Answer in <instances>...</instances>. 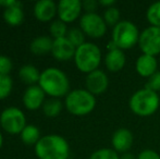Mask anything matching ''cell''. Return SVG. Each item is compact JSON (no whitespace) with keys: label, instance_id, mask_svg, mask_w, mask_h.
Returning <instances> with one entry per match:
<instances>
[{"label":"cell","instance_id":"obj_22","mask_svg":"<svg viewBox=\"0 0 160 159\" xmlns=\"http://www.w3.org/2000/svg\"><path fill=\"white\" fill-rule=\"evenodd\" d=\"M63 108V104L59 98H49L42 105V112L46 117L55 118L60 115Z\"/></svg>","mask_w":160,"mask_h":159},{"label":"cell","instance_id":"obj_16","mask_svg":"<svg viewBox=\"0 0 160 159\" xmlns=\"http://www.w3.org/2000/svg\"><path fill=\"white\" fill-rule=\"evenodd\" d=\"M135 69L138 75H141L142 77L149 79L152 74L158 71V60L154 56L143 53L137 58Z\"/></svg>","mask_w":160,"mask_h":159},{"label":"cell","instance_id":"obj_4","mask_svg":"<svg viewBox=\"0 0 160 159\" xmlns=\"http://www.w3.org/2000/svg\"><path fill=\"white\" fill-rule=\"evenodd\" d=\"M128 106L132 112L138 117H149L158 110L160 97L158 93H155L144 87L136 91L131 96Z\"/></svg>","mask_w":160,"mask_h":159},{"label":"cell","instance_id":"obj_15","mask_svg":"<svg viewBox=\"0 0 160 159\" xmlns=\"http://www.w3.org/2000/svg\"><path fill=\"white\" fill-rule=\"evenodd\" d=\"M58 13V6L52 0H39L34 6V15L40 22H49Z\"/></svg>","mask_w":160,"mask_h":159},{"label":"cell","instance_id":"obj_30","mask_svg":"<svg viewBox=\"0 0 160 159\" xmlns=\"http://www.w3.org/2000/svg\"><path fill=\"white\" fill-rule=\"evenodd\" d=\"M12 61L7 56H0V74H10L12 70Z\"/></svg>","mask_w":160,"mask_h":159},{"label":"cell","instance_id":"obj_35","mask_svg":"<svg viewBox=\"0 0 160 159\" xmlns=\"http://www.w3.org/2000/svg\"><path fill=\"white\" fill-rule=\"evenodd\" d=\"M133 157H134V156H132V155H130V154L125 153L124 155H123V157L121 158V159H134Z\"/></svg>","mask_w":160,"mask_h":159},{"label":"cell","instance_id":"obj_29","mask_svg":"<svg viewBox=\"0 0 160 159\" xmlns=\"http://www.w3.org/2000/svg\"><path fill=\"white\" fill-rule=\"evenodd\" d=\"M145 88L158 93L160 92V71H157L155 74H152L145 84Z\"/></svg>","mask_w":160,"mask_h":159},{"label":"cell","instance_id":"obj_24","mask_svg":"<svg viewBox=\"0 0 160 159\" xmlns=\"http://www.w3.org/2000/svg\"><path fill=\"white\" fill-rule=\"evenodd\" d=\"M146 19L152 26L160 27V1L154 2L148 7Z\"/></svg>","mask_w":160,"mask_h":159},{"label":"cell","instance_id":"obj_9","mask_svg":"<svg viewBox=\"0 0 160 159\" xmlns=\"http://www.w3.org/2000/svg\"><path fill=\"white\" fill-rule=\"evenodd\" d=\"M138 46L143 53L156 57L160 53V27L149 26L139 35Z\"/></svg>","mask_w":160,"mask_h":159},{"label":"cell","instance_id":"obj_20","mask_svg":"<svg viewBox=\"0 0 160 159\" xmlns=\"http://www.w3.org/2000/svg\"><path fill=\"white\" fill-rule=\"evenodd\" d=\"M39 70L36 68L33 64H25V66L21 67L19 70V77L21 81L25 84L31 85H36V83L39 82L40 77Z\"/></svg>","mask_w":160,"mask_h":159},{"label":"cell","instance_id":"obj_31","mask_svg":"<svg viewBox=\"0 0 160 159\" xmlns=\"http://www.w3.org/2000/svg\"><path fill=\"white\" fill-rule=\"evenodd\" d=\"M136 159H160V155L152 149H144L138 154Z\"/></svg>","mask_w":160,"mask_h":159},{"label":"cell","instance_id":"obj_2","mask_svg":"<svg viewBox=\"0 0 160 159\" xmlns=\"http://www.w3.org/2000/svg\"><path fill=\"white\" fill-rule=\"evenodd\" d=\"M35 154L38 159H69L70 145L63 136L47 134L35 145Z\"/></svg>","mask_w":160,"mask_h":159},{"label":"cell","instance_id":"obj_12","mask_svg":"<svg viewBox=\"0 0 160 159\" xmlns=\"http://www.w3.org/2000/svg\"><path fill=\"white\" fill-rule=\"evenodd\" d=\"M45 92L39 85H31L25 89L22 97L24 106L28 110H37L45 102Z\"/></svg>","mask_w":160,"mask_h":159},{"label":"cell","instance_id":"obj_32","mask_svg":"<svg viewBox=\"0 0 160 159\" xmlns=\"http://www.w3.org/2000/svg\"><path fill=\"white\" fill-rule=\"evenodd\" d=\"M98 1L96 0H85L82 2L83 9L86 10V13H91V12H95L97 6H98Z\"/></svg>","mask_w":160,"mask_h":159},{"label":"cell","instance_id":"obj_18","mask_svg":"<svg viewBox=\"0 0 160 159\" xmlns=\"http://www.w3.org/2000/svg\"><path fill=\"white\" fill-rule=\"evenodd\" d=\"M53 45V38L46 35L35 37L30 44L31 52L36 56H44L51 52Z\"/></svg>","mask_w":160,"mask_h":159},{"label":"cell","instance_id":"obj_28","mask_svg":"<svg viewBox=\"0 0 160 159\" xmlns=\"http://www.w3.org/2000/svg\"><path fill=\"white\" fill-rule=\"evenodd\" d=\"M89 159H121V157L113 148H100L94 152Z\"/></svg>","mask_w":160,"mask_h":159},{"label":"cell","instance_id":"obj_13","mask_svg":"<svg viewBox=\"0 0 160 159\" xmlns=\"http://www.w3.org/2000/svg\"><path fill=\"white\" fill-rule=\"evenodd\" d=\"M133 142H134L133 133L127 127H120L112 134L111 145L117 153H128L132 147Z\"/></svg>","mask_w":160,"mask_h":159},{"label":"cell","instance_id":"obj_33","mask_svg":"<svg viewBox=\"0 0 160 159\" xmlns=\"http://www.w3.org/2000/svg\"><path fill=\"white\" fill-rule=\"evenodd\" d=\"M18 2L19 1H17V0H0V6L3 7V8L6 9L11 6H14V4H17Z\"/></svg>","mask_w":160,"mask_h":159},{"label":"cell","instance_id":"obj_8","mask_svg":"<svg viewBox=\"0 0 160 159\" xmlns=\"http://www.w3.org/2000/svg\"><path fill=\"white\" fill-rule=\"evenodd\" d=\"M80 28L92 38H101L107 32V23L98 13H84L80 19Z\"/></svg>","mask_w":160,"mask_h":159},{"label":"cell","instance_id":"obj_36","mask_svg":"<svg viewBox=\"0 0 160 159\" xmlns=\"http://www.w3.org/2000/svg\"><path fill=\"white\" fill-rule=\"evenodd\" d=\"M2 144H3V136H2V133L0 132V149L2 147Z\"/></svg>","mask_w":160,"mask_h":159},{"label":"cell","instance_id":"obj_14","mask_svg":"<svg viewBox=\"0 0 160 159\" xmlns=\"http://www.w3.org/2000/svg\"><path fill=\"white\" fill-rule=\"evenodd\" d=\"M75 51L76 47L67 37L53 39L51 53L55 59L59 60V61H68V60H71L72 58L74 59Z\"/></svg>","mask_w":160,"mask_h":159},{"label":"cell","instance_id":"obj_19","mask_svg":"<svg viewBox=\"0 0 160 159\" xmlns=\"http://www.w3.org/2000/svg\"><path fill=\"white\" fill-rule=\"evenodd\" d=\"M3 20L11 26L21 25L24 21V11L22 9V2H18L3 10Z\"/></svg>","mask_w":160,"mask_h":159},{"label":"cell","instance_id":"obj_1","mask_svg":"<svg viewBox=\"0 0 160 159\" xmlns=\"http://www.w3.org/2000/svg\"><path fill=\"white\" fill-rule=\"evenodd\" d=\"M38 85L51 98L63 97L70 93L69 77L63 71L55 67L45 69L40 73Z\"/></svg>","mask_w":160,"mask_h":159},{"label":"cell","instance_id":"obj_26","mask_svg":"<svg viewBox=\"0 0 160 159\" xmlns=\"http://www.w3.org/2000/svg\"><path fill=\"white\" fill-rule=\"evenodd\" d=\"M67 38L74 45V46L78 48L80 47L81 45H83L85 42V34L81 28L78 27H72L68 31V34H67Z\"/></svg>","mask_w":160,"mask_h":159},{"label":"cell","instance_id":"obj_34","mask_svg":"<svg viewBox=\"0 0 160 159\" xmlns=\"http://www.w3.org/2000/svg\"><path fill=\"white\" fill-rule=\"evenodd\" d=\"M98 3L100 4V6L106 7V9H107V8H111V7H114V4H116V1H114V0H100V1H98Z\"/></svg>","mask_w":160,"mask_h":159},{"label":"cell","instance_id":"obj_6","mask_svg":"<svg viewBox=\"0 0 160 159\" xmlns=\"http://www.w3.org/2000/svg\"><path fill=\"white\" fill-rule=\"evenodd\" d=\"M139 33L137 26L131 21H120L113 28L111 34V42L121 50L131 49L138 44Z\"/></svg>","mask_w":160,"mask_h":159},{"label":"cell","instance_id":"obj_25","mask_svg":"<svg viewBox=\"0 0 160 159\" xmlns=\"http://www.w3.org/2000/svg\"><path fill=\"white\" fill-rule=\"evenodd\" d=\"M13 88V81L10 74H0V100L9 97Z\"/></svg>","mask_w":160,"mask_h":159},{"label":"cell","instance_id":"obj_23","mask_svg":"<svg viewBox=\"0 0 160 159\" xmlns=\"http://www.w3.org/2000/svg\"><path fill=\"white\" fill-rule=\"evenodd\" d=\"M68 31L69 30H68L67 23H64V22L61 21L60 19L52 21L50 26H49V32H50V35L53 39L67 37Z\"/></svg>","mask_w":160,"mask_h":159},{"label":"cell","instance_id":"obj_11","mask_svg":"<svg viewBox=\"0 0 160 159\" xmlns=\"http://www.w3.org/2000/svg\"><path fill=\"white\" fill-rule=\"evenodd\" d=\"M85 86L86 89L94 96L100 95L107 91L109 86V79L106 72L102 70H95L88 73L85 79Z\"/></svg>","mask_w":160,"mask_h":159},{"label":"cell","instance_id":"obj_7","mask_svg":"<svg viewBox=\"0 0 160 159\" xmlns=\"http://www.w3.org/2000/svg\"><path fill=\"white\" fill-rule=\"evenodd\" d=\"M0 125L7 133L21 134L26 127V117L24 112L18 107H8L0 113Z\"/></svg>","mask_w":160,"mask_h":159},{"label":"cell","instance_id":"obj_3","mask_svg":"<svg viewBox=\"0 0 160 159\" xmlns=\"http://www.w3.org/2000/svg\"><path fill=\"white\" fill-rule=\"evenodd\" d=\"M96 96L89 93L86 88H78L70 91L65 96L64 106L71 115L76 117L87 116L95 109Z\"/></svg>","mask_w":160,"mask_h":159},{"label":"cell","instance_id":"obj_21","mask_svg":"<svg viewBox=\"0 0 160 159\" xmlns=\"http://www.w3.org/2000/svg\"><path fill=\"white\" fill-rule=\"evenodd\" d=\"M22 142L26 145H34L35 146L38 141L42 138L40 136V130L34 124H28L23 129V131L20 134Z\"/></svg>","mask_w":160,"mask_h":159},{"label":"cell","instance_id":"obj_10","mask_svg":"<svg viewBox=\"0 0 160 159\" xmlns=\"http://www.w3.org/2000/svg\"><path fill=\"white\" fill-rule=\"evenodd\" d=\"M58 6V17L64 23H72L78 19L83 10L80 0H60Z\"/></svg>","mask_w":160,"mask_h":159},{"label":"cell","instance_id":"obj_27","mask_svg":"<svg viewBox=\"0 0 160 159\" xmlns=\"http://www.w3.org/2000/svg\"><path fill=\"white\" fill-rule=\"evenodd\" d=\"M120 11L116 7H111V8H107L103 12V20L109 26H116L117 24L120 22Z\"/></svg>","mask_w":160,"mask_h":159},{"label":"cell","instance_id":"obj_5","mask_svg":"<svg viewBox=\"0 0 160 159\" xmlns=\"http://www.w3.org/2000/svg\"><path fill=\"white\" fill-rule=\"evenodd\" d=\"M75 66L81 72L88 73L98 70L101 62V50L94 42H84L76 48L74 56Z\"/></svg>","mask_w":160,"mask_h":159},{"label":"cell","instance_id":"obj_17","mask_svg":"<svg viewBox=\"0 0 160 159\" xmlns=\"http://www.w3.org/2000/svg\"><path fill=\"white\" fill-rule=\"evenodd\" d=\"M127 63V56L124 51L117 48L109 50L105 57V66L110 72H119Z\"/></svg>","mask_w":160,"mask_h":159}]
</instances>
